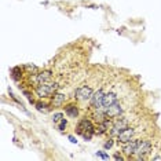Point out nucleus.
<instances>
[{
	"instance_id": "nucleus-1",
	"label": "nucleus",
	"mask_w": 161,
	"mask_h": 161,
	"mask_svg": "<svg viewBox=\"0 0 161 161\" xmlns=\"http://www.w3.org/2000/svg\"><path fill=\"white\" fill-rule=\"evenodd\" d=\"M76 132L80 134L86 140H91L92 139V135L95 134V125H94L92 120L87 119V117L86 119H81L79 121L77 127H76Z\"/></svg>"
},
{
	"instance_id": "nucleus-2",
	"label": "nucleus",
	"mask_w": 161,
	"mask_h": 161,
	"mask_svg": "<svg viewBox=\"0 0 161 161\" xmlns=\"http://www.w3.org/2000/svg\"><path fill=\"white\" fill-rule=\"evenodd\" d=\"M36 94L40 96V98H47V96L52 95L54 92H57L58 91V84L57 83H44V84H39V86L35 88Z\"/></svg>"
},
{
	"instance_id": "nucleus-3",
	"label": "nucleus",
	"mask_w": 161,
	"mask_h": 161,
	"mask_svg": "<svg viewBox=\"0 0 161 161\" xmlns=\"http://www.w3.org/2000/svg\"><path fill=\"white\" fill-rule=\"evenodd\" d=\"M92 95H94V89L89 86H81L75 91V98L80 102L91 101Z\"/></svg>"
},
{
	"instance_id": "nucleus-4",
	"label": "nucleus",
	"mask_w": 161,
	"mask_h": 161,
	"mask_svg": "<svg viewBox=\"0 0 161 161\" xmlns=\"http://www.w3.org/2000/svg\"><path fill=\"white\" fill-rule=\"evenodd\" d=\"M33 80L36 81V87L39 86V84L50 83V81H52V72H51V70L39 72L36 76H33Z\"/></svg>"
},
{
	"instance_id": "nucleus-5",
	"label": "nucleus",
	"mask_w": 161,
	"mask_h": 161,
	"mask_svg": "<svg viewBox=\"0 0 161 161\" xmlns=\"http://www.w3.org/2000/svg\"><path fill=\"white\" fill-rule=\"evenodd\" d=\"M134 138H135V128L134 127H128V128H125L124 131H121L119 135H117L119 143H125V142H128V140L134 139Z\"/></svg>"
},
{
	"instance_id": "nucleus-6",
	"label": "nucleus",
	"mask_w": 161,
	"mask_h": 161,
	"mask_svg": "<svg viewBox=\"0 0 161 161\" xmlns=\"http://www.w3.org/2000/svg\"><path fill=\"white\" fill-rule=\"evenodd\" d=\"M105 113H106L107 117H110V119H116V117L122 114V106L120 105V102H116V103H113L112 106L107 107L106 110H105Z\"/></svg>"
},
{
	"instance_id": "nucleus-7",
	"label": "nucleus",
	"mask_w": 161,
	"mask_h": 161,
	"mask_svg": "<svg viewBox=\"0 0 161 161\" xmlns=\"http://www.w3.org/2000/svg\"><path fill=\"white\" fill-rule=\"evenodd\" d=\"M119 102V96H117L116 92H106L103 96V103H102V109L101 112H105L109 106H112L113 103Z\"/></svg>"
},
{
	"instance_id": "nucleus-8",
	"label": "nucleus",
	"mask_w": 161,
	"mask_h": 161,
	"mask_svg": "<svg viewBox=\"0 0 161 161\" xmlns=\"http://www.w3.org/2000/svg\"><path fill=\"white\" fill-rule=\"evenodd\" d=\"M63 109H65V113L68 114V117H70V119H76V117L79 116V106H77V103H75V102L66 103Z\"/></svg>"
},
{
	"instance_id": "nucleus-9",
	"label": "nucleus",
	"mask_w": 161,
	"mask_h": 161,
	"mask_svg": "<svg viewBox=\"0 0 161 161\" xmlns=\"http://www.w3.org/2000/svg\"><path fill=\"white\" fill-rule=\"evenodd\" d=\"M66 99H68V96L65 95V94H55V95L52 96V105L54 106H62V105H65Z\"/></svg>"
},
{
	"instance_id": "nucleus-10",
	"label": "nucleus",
	"mask_w": 161,
	"mask_h": 161,
	"mask_svg": "<svg viewBox=\"0 0 161 161\" xmlns=\"http://www.w3.org/2000/svg\"><path fill=\"white\" fill-rule=\"evenodd\" d=\"M65 119V116H63V113H54L52 114V122L54 124H58V122L61 121V120Z\"/></svg>"
},
{
	"instance_id": "nucleus-11",
	"label": "nucleus",
	"mask_w": 161,
	"mask_h": 161,
	"mask_svg": "<svg viewBox=\"0 0 161 161\" xmlns=\"http://www.w3.org/2000/svg\"><path fill=\"white\" fill-rule=\"evenodd\" d=\"M36 107H37V110H40V112H47V109H45V107H47V105L45 103H42V102H36Z\"/></svg>"
},
{
	"instance_id": "nucleus-12",
	"label": "nucleus",
	"mask_w": 161,
	"mask_h": 161,
	"mask_svg": "<svg viewBox=\"0 0 161 161\" xmlns=\"http://www.w3.org/2000/svg\"><path fill=\"white\" fill-rule=\"evenodd\" d=\"M66 125H68V121H66V119L61 120V121L58 122V129H61V131H63V129L66 128Z\"/></svg>"
},
{
	"instance_id": "nucleus-13",
	"label": "nucleus",
	"mask_w": 161,
	"mask_h": 161,
	"mask_svg": "<svg viewBox=\"0 0 161 161\" xmlns=\"http://www.w3.org/2000/svg\"><path fill=\"white\" fill-rule=\"evenodd\" d=\"M103 146H105V149H110V147L113 146V139H112V138H109V139H107V142L103 143Z\"/></svg>"
},
{
	"instance_id": "nucleus-14",
	"label": "nucleus",
	"mask_w": 161,
	"mask_h": 161,
	"mask_svg": "<svg viewBox=\"0 0 161 161\" xmlns=\"http://www.w3.org/2000/svg\"><path fill=\"white\" fill-rule=\"evenodd\" d=\"M96 156H99V157L105 158V160H109V156L105 154V153H102V152H98V153H96Z\"/></svg>"
},
{
	"instance_id": "nucleus-15",
	"label": "nucleus",
	"mask_w": 161,
	"mask_h": 161,
	"mask_svg": "<svg viewBox=\"0 0 161 161\" xmlns=\"http://www.w3.org/2000/svg\"><path fill=\"white\" fill-rule=\"evenodd\" d=\"M113 158H114V160H125V158L122 157V156H120V154H114Z\"/></svg>"
}]
</instances>
